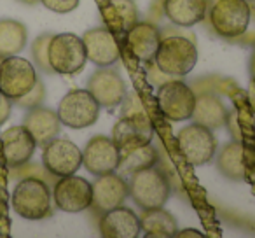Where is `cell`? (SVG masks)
I'll return each mask as SVG.
<instances>
[{
  "mask_svg": "<svg viewBox=\"0 0 255 238\" xmlns=\"http://www.w3.org/2000/svg\"><path fill=\"white\" fill-rule=\"evenodd\" d=\"M12 210L28 221L51 216V189L40 177H25L16 184L11 198Z\"/></svg>",
  "mask_w": 255,
  "mask_h": 238,
  "instance_id": "1",
  "label": "cell"
},
{
  "mask_svg": "<svg viewBox=\"0 0 255 238\" xmlns=\"http://www.w3.org/2000/svg\"><path fill=\"white\" fill-rule=\"evenodd\" d=\"M198 63V49L187 37L170 35L161 39L154 65L164 75H187Z\"/></svg>",
  "mask_w": 255,
  "mask_h": 238,
  "instance_id": "2",
  "label": "cell"
},
{
  "mask_svg": "<svg viewBox=\"0 0 255 238\" xmlns=\"http://www.w3.org/2000/svg\"><path fill=\"white\" fill-rule=\"evenodd\" d=\"M128 186H129V195H131L133 202L142 210L164 207V203L171 195L170 181H168L166 174L157 167L135 172Z\"/></svg>",
  "mask_w": 255,
  "mask_h": 238,
  "instance_id": "3",
  "label": "cell"
},
{
  "mask_svg": "<svg viewBox=\"0 0 255 238\" xmlns=\"http://www.w3.org/2000/svg\"><path fill=\"white\" fill-rule=\"evenodd\" d=\"M47 56L51 70L61 75L77 74L88 61L84 42L75 33H56L51 37Z\"/></svg>",
  "mask_w": 255,
  "mask_h": 238,
  "instance_id": "4",
  "label": "cell"
},
{
  "mask_svg": "<svg viewBox=\"0 0 255 238\" xmlns=\"http://www.w3.org/2000/svg\"><path fill=\"white\" fill-rule=\"evenodd\" d=\"M56 114L61 125L82 130L96 123L100 116V103L88 89H70L58 103Z\"/></svg>",
  "mask_w": 255,
  "mask_h": 238,
  "instance_id": "5",
  "label": "cell"
},
{
  "mask_svg": "<svg viewBox=\"0 0 255 238\" xmlns=\"http://www.w3.org/2000/svg\"><path fill=\"white\" fill-rule=\"evenodd\" d=\"M250 14L252 7L245 0H217L210 11V23L217 35L236 39L247 32Z\"/></svg>",
  "mask_w": 255,
  "mask_h": 238,
  "instance_id": "6",
  "label": "cell"
},
{
  "mask_svg": "<svg viewBox=\"0 0 255 238\" xmlns=\"http://www.w3.org/2000/svg\"><path fill=\"white\" fill-rule=\"evenodd\" d=\"M177 144L184 160L194 167L206 165L217 153V139L213 132L199 123L182 128L177 135Z\"/></svg>",
  "mask_w": 255,
  "mask_h": 238,
  "instance_id": "7",
  "label": "cell"
},
{
  "mask_svg": "<svg viewBox=\"0 0 255 238\" xmlns=\"http://www.w3.org/2000/svg\"><path fill=\"white\" fill-rule=\"evenodd\" d=\"M39 81L35 67L18 54L7 56L0 63V93H4L12 102L21 98Z\"/></svg>",
  "mask_w": 255,
  "mask_h": 238,
  "instance_id": "8",
  "label": "cell"
},
{
  "mask_svg": "<svg viewBox=\"0 0 255 238\" xmlns=\"http://www.w3.org/2000/svg\"><path fill=\"white\" fill-rule=\"evenodd\" d=\"M157 105L163 116L173 123L191 119L196 105V93L182 81L163 82L157 89Z\"/></svg>",
  "mask_w": 255,
  "mask_h": 238,
  "instance_id": "9",
  "label": "cell"
},
{
  "mask_svg": "<svg viewBox=\"0 0 255 238\" xmlns=\"http://www.w3.org/2000/svg\"><path fill=\"white\" fill-rule=\"evenodd\" d=\"M42 167L54 177L77 174L82 167V151L67 139H53L44 146Z\"/></svg>",
  "mask_w": 255,
  "mask_h": 238,
  "instance_id": "10",
  "label": "cell"
},
{
  "mask_svg": "<svg viewBox=\"0 0 255 238\" xmlns=\"http://www.w3.org/2000/svg\"><path fill=\"white\" fill-rule=\"evenodd\" d=\"M54 205L68 214L84 212L91 207L93 202V184L77 175L60 177L53 188Z\"/></svg>",
  "mask_w": 255,
  "mask_h": 238,
  "instance_id": "11",
  "label": "cell"
},
{
  "mask_svg": "<svg viewBox=\"0 0 255 238\" xmlns=\"http://www.w3.org/2000/svg\"><path fill=\"white\" fill-rule=\"evenodd\" d=\"M121 161V151L114 144L112 137L96 135L89 139L82 151V165L84 168L93 175H103L116 172L119 168Z\"/></svg>",
  "mask_w": 255,
  "mask_h": 238,
  "instance_id": "12",
  "label": "cell"
},
{
  "mask_svg": "<svg viewBox=\"0 0 255 238\" xmlns=\"http://www.w3.org/2000/svg\"><path fill=\"white\" fill-rule=\"evenodd\" d=\"M86 89L95 96L100 107H105V109H114L121 105L128 93L126 82L123 81L119 72L109 67H102L100 70H96L89 77Z\"/></svg>",
  "mask_w": 255,
  "mask_h": 238,
  "instance_id": "13",
  "label": "cell"
},
{
  "mask_svg": "<svg viewBox=\"0 0 255 238\" xmlns=\"http://www.w3.org/2000/svg\"><path fill=\"white\" fill-rule=\"evenodd\" d=\"M129 196V186L116 172L98 175L93 182V202L91 207L98 214H105L109 210L121 207Z\"/></svg>",
  "mask_w": 255,
  "mask_h": 238,
  "instance_id": "14",
  "label": "cell"
},
{
  "mask_svg": "<svg viewBox=\"0 0 255 238\" xmlns=\"http://www.w3.org/2000/svg\"><path fill=\"white\" fill-rule=\"evenodd\" d=\"M154 126L149 116H129L121 117L114 125L112 140L119 151L133 149L152 142Z\"/></svg>",
  "mask_w": 255,
  "mask_h": 238,
  "instance_id": "15",
  "label": "cell"
},
{
  "mask_svg": "<svg viewBox=\"0 0 255 238\" xmlns=\"http://www.w3.org/2000/svg\"><path fill=\"white\" fill-rule=\"evenodd\" d=\"M35 140L23 125L11 126L0 135V149H2V156L9 168L30 163L33 153H35Z\"/></svg>",
  "mask_w": 255,
  "mask_h": 238,
  "instance_id": "16",
  "label": "cell"
},
{
  "mask_svg": "<svg viewBox=\"0 0 255 238\" xmlns=\"http://www.w3.org/2000/svg\"><path fill=\"white\" fill-rule=\"evenodd\" d=\"M82 42L86 47V56L98 67H110L119 60V46L109 28H93L88 30L82 37Z\"/></svg>",
  "mask_w": 255,
  "mask_h": 238,
  "instance_id": "17",
  "label": "cell"
},
{
  "mask_svg": "<svg viewBox=\"0 0 255 238\" xmlns=\"http://www.w3.org/2000/svg\"><path fill=\"white\" fill-rule=\"evenodd\" d=\"M142 231L140 217L128 207H116L102 214L100 235L105 238H136Z\"/></svg>",
  "mask_w": 255,
  "mask_h": 238,
  "instance_id": "18",
  "label": "cell"
},
{
  "mask_svg": "<svg viewBox=\"0 0 255 238\" xmlns=\"http://www.w3.org/2000/svg\"><path fill=\"white\" fill-rule=\"evenodd\" d=\"M23 126L30 132V135L33 137L37 146L44 147L46 144H49L51 140L60 135L61 121L53 109L39 105L33 107V109H28V112L23 117Z\"/></svg>",
  "mask_w": 255,
  "mask_h": 238,
  "instance_id": "19",
  "label": "cell"
},
{
  "mask_svg": "<svg viewBox=\"0 0 255 238\" xmlns=\"http://www.w3.org/2000/svg\"><path fill=\"white\" fill-rule=\"evenodd\" d=\"M128 46L135 58L142 63H154L157 47L161 44V32L156 25L136 21L128 30Z\"/></svg>",
  "mask_w": 255,
  "mask_h": 238,
  "instance_id": "20",
  "label": "cell"
},
{
  "mask_svg": "<svg viewBox=\"0 0 255 238\" xmlns=\"http://www.w3.org/2000/svg\"><path fill=\"white\" fill-rule=\"evenodd\" d=\"M164 14L178 26H192L203 21L208 9V0H164Z\"/></svg>",
  "mask_w": 255,
  "mask_h": 238,
  "instance_id": "21",
  "label": "cell"
},
{
  "mask_svg": "<svg viewBox=\"0 0 255 238\" xmlns=\"http://www.w3.org/2000/svg\"><path fill=\"white\" fill-rule=\"evenodd\" d=\"M227 116L229 114H227L226 105L220 102L219 96L210 95V93L196 96V105L191 116L194 123H199V125L206 126L210 130H215L226 125Z\"/></svg>",
  "mask_w": 255,
  "mask_h": 238,
  "instance_id": "22",
  "label": "cell"
},
{
  "mask_svg": "<svg viewBox=\"0 0 255 238\" xmlns=\"http://www.w3.org/2000/svg\"><path fill=\"white\" fill-rule=\"evenodd\" d=\"M140 226L147 238H171L177 235V219L163 207L143 210L140 217Z\"/></svg>",
  "mask_w": 255,
  "mask_h": 238,
  "instance_id": "23",
  "label": "cell"
},
{
  "mask_svg": "<svg viewBox=\"0 0 255 238\" xmlns=\"http://www.w3.org/2000/svg\"><path fill=\"white\" fill-rule=\"evenodd\" d=\"M28 30L18 19H0V56L7 58L21 53L26 47Z\"/></svg>",
  "mask_w": 255,
  "mask_h": 238,
  "instance_id": "24",
  "label": "cell"
},
{
  "mask_svg": "<svg viewBox=\"0 0 255 238\" xmlns=\"http://www.w3.org/2000/svg\"><path fill=\"white\" fill-rule=\"evenodd\" d=\"M157 161H159L157 149L150 144H145V146L121 151V161L117 170H121L123 174L133 175L135 172L156 167Z\"/></svg>",
  "mask_w": 255,
  "mask_h": 238,
  "instance_id": "25",
  "label": "cell"
},
{
  "mask_svg": "<svg viewBox=\"0 0 255 238\" xmlns=\"http://www.w3.org/2000/svg\"><path fill=\"white\" fill-rule=\"evenodd\" d=\"M217 168L224 177L231 181H243L245 179V154L243 146L238 140L227 142L217 158Z\"/></svg>",
  "mask_w": 255,
  "mask_h": 238,
  "instance_id": "26",
  "label": "cell"
},
{
  "mask_svg": "<svg viewBox=\"0 0 255 238\" xmlns=\"http://www.w3.org/2000/svg\"><path fill=\"white\" fill-rule=\"evenodd\" d=\"M107 21L119 26L124 33L138 21L135 2L133 0H110L105 9Z\"/></svg>",
  "mask_w": 255,
  "mask_h": 238,
  "instance_id": "27",
  "label": "cell"
},
{
  "mask_svg": "<svg viewBox=\"0 0 255 238\" xmlns=\"http://www.w3.org/2000/svg\"><path fill=\"white\" fill-rule=\"evenodd\" d=\"M53 37V33H42L39 35L32 44V56L35 61L37 68H40L42 72H53L49 65V56H47V51H49V40Z\"/></svg>",
  "mask_w": 255,
  "mask_h": 238,
  "instance_id": "28",
  "label": "cell"
},
{
  "mask_svg": "<svg viewBox=\"0 0 255 238\" xmlns=\"http://www.w3.org/2000/svg\"><path fill=\"white\" fill-rule=\"evenodd\" d=\"M44 98H46V88H44L42 81H37L35 86H33L32 89H30L26 95H23L21 98L14 100L12 103H16L18 107H21V109H33V107H39L44 103Z\"/></svg>",
  "mask_w": 255,
  "mask_h": 238,
  "instance_id": "29",
  "label": "cell"
},
{
  "mask_svg": "<svg viewBox=\"0 0 255 238\" xmlns=\"http://www.w3.org/2000/svg\"><path fill=\"white\" fill-rule=\"evenodd\" d=\"M129 116H147L145 107H143L142 100L138 98L136 93H126V96L123 100L121 117H129Z\"/></svg>",
  "mask_w": 255,
  "mask_h": 238,
  "instance_id": "30",
  "label": "cell"
},
{
  "mask_svg": "<svg viewBox=\"0 0 255 238\" xmlns=\"http://www.w3.org/2000/svg\"><path fill=\"white\" fill-rule=\"evenodd\" d=\"M40 4L49 11L58 12V14H67V12L77 9L79 0H40Z\"/></svg>",
  "mask_w": 255,
  "mask_h": 238,
  "instance_id": "31",
  "label": "cell"
},
{
  "mask_svg": "<svg viewBox=\"0 0 255 238\" xmlns=\"http://www.w3.org/2000/svg\"><path fill=\"white\" fill-rule=\"evenodd\" d=\"M11 110H12V100L7 98L4 93H0V126L11 117Z\"/></svg>",
  "mask_w": 255,
  "mask_h": 238,
  "instance_id": "32",
  "label": "cell"
},
{
  "mask_svg": "<svg viewBox=\"0 0 255 238\" xmlns=\"http://www.w3.org/2000/svg\"><path fill=\"white\" fill-rule=\"evenodd\" d=\"M175 237H178V238H189V237L203 238V237H205V235H203L201 231L194 230V228H187V230H180V231H177V235H175Z\"/></svg>",
  "mask_w": 255,
  "mask_h": 238,
  "instance_id": "33",
  "label": "cell"
},
{
  "mask_svg": "<svg viewBox=\"0 0 255 238\" xmlns=\"http://www.w3.org/2000/svg\"><path fill=\"white\" fill-rule=\"evenodd\" d=\"M248 102H250L252 112L255 114V79H252L250 86H248Z\"/></svg>",
  "mask_w": 255,
  "mask_h": 238,
  "instance_id": "34",
  "label": "cell"
},
{
  "mask_svg": "<svg viewBox=\"0 0 255 238\" xmlns=\"http://www.w3.org/2000/svg\"><path fill=\"white\" fill-rule=\"evenodd\" d=\"M250 72H252V77L255 79V53L252 56V61H250Z\"/></svg>",
  "mask_w": 255,
  "mask_h": 238,
  "instance_id": "35",
  "label": "cell"
},
{
  "mask_svg": "<svg viewBox=\"0 0 255 238\" xmlns=\"http://www.w3.org/2000/svg\"><path fill=\"white\" fill-rule=\"evenodd\" d=\"M21 4H26V5H35L37 2H40V0H19Z\"/></svg>",
  "mask_w": 255,
  "mask_h": 238,
  "instance_id": "36",
  "label": "cell"
},
{
  "mask_svg": "<svg viewBox=\"0 0 255 238\" xmlns=\"http://www.w3.org/2000/svg\"><path fill=\"white\" fill-rule=\"evenodd\" d=\"M245 2H247V4L250 5V7H254V9H255V0H245Z\"/></svg>",
  "mask_w": 255,
  "mask_h": 238,
  "instance_id": "37",
  "label": "cell"
},
{
  "mask_svg": "<svg viewBox=\"0 0 255 238\" xmlns=\"http://www.w3.org/2000/svg\"><path fill=\"white\" fill-rule=\"evenodd\" d=\"M2 60H4V58H2V56H0V63H2Z\"/></svg>",
  "mask_w": 255,
  "mask_h": 238,
  "instance_id": "38",
  "label": "cell"
}]
</instances>
